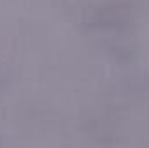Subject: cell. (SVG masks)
Returning a JSON list of instances; mask_svg holds the SVG:
<instances>
[{
	"label": "cell",
	"instance_id": "6da1fadb",
	"mask_svg": "<svg viewBox=\"0 0 149 148\" xmlns=\"http://www.w3.org/2000/svg\"><path fill=\"white\" fill-rule=\"evenodd\" d=\"M132 12L128 5L123 4H104L97 9H94L88 14V25L95 28H104V30H116L123 28L130 23Z\"/></svg>",
	"mask_w": 149,
	"mask_h": 148
},
{
	"label": "cell",
	"instance_id": "7a4b0ae2",
	"mask_svg": "<svg viewBox=\"0 0 149 148\" xmlns=\"http://www.w3.org/2000/svg\"><path fill=\"white\" fill-rule=\"evenodd\" d=\"M135 91L141 92L142 96H149V75H146V77H142V78L137 80V84H135Z\"/></svg>",
	"mask_w": 149,
	"mask_h": 148
}]
</instances>
